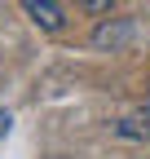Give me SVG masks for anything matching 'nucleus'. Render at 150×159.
Segmentation results:
<instances>
[{
	"label": "nucleus",
	"mask_w": 150,
	"mask_h": 159,
	"mask_svg": "<svg viewBox=\"0 0 150 159\" xmlns=\"http://www.w3.org/2000/svg\"><path fill=\"white\" fill-rule=\"evenodd\" d=\"M119 137H133V142H141V137H150V111H133V115H124L119 124H115Z\"/></svg>",
	"instance_id": "nucleus-3"
},
{
	"label": "nucleus",
	"mask_w": 150,
	"mask_h": 159,
	"mask_svg": "<svg viewBox=\"0 0 150 159\" xmlns=\"http://www.w3.org/2000/svg\"><path fill=\"white\" fill-rule=\"evenodd\" d=\"M0 133H9V115L5 111H0Z\"/></svg>",
	"instance_id": "nucleus-5"
},
{
	"label": "nucleus",
	"mask_w": 150,
	"mask_h": 159,
	"mask_svg": "<svg viewBox=\"0 0 150 159\" xmlns=\"http://www.w3.org/2000/svg\"><path fill=\"white\" fill-rule=\"evenodd\" d=\"M128 35H133V22H128V18H124V22H102L97 31H93V44H97V49H119Z\"/></svg>",
	"instance_id": "nucleus-2"
},
{
	"label": "nucleus",
	"mask_w": 150,
	"mask_h": 159,
	"mask_svg": "<svg viewBox=\"0 0 150 159\" xmlns=\"http://www.w3.org/2000/svg\"><path fill=\"white\" fill-rule=\"evenodd\" d=\"M80 5H84L88 13H110V9H115V0H80Z\"/></svg>",
	"instance_id": "nucleus-4"
},
{
	"label": "nucleus",
	"mask_w": 150,
	"mask_h": 159,
	"mask_svg": "<svg viewBox=\"0 0 150 159\" xmlns=\"http://www.w3.org/2000/svg\"><path fill=\"white\" fill-rule=\"evenodd\" d=\"M18 5H22V13H27L40 31H49V35L66 27V9H62V0H18Z\"/></svg>",
	"instance_id": "nucleus-1"
}]
</instances>
